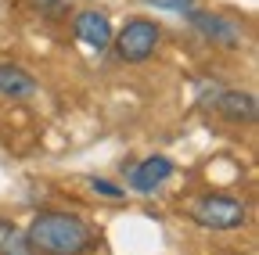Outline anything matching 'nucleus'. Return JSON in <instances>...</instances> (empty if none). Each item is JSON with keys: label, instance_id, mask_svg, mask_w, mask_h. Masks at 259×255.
I'll return each mask as SVG.
<instances>
[{"label": "nucleus", "instance_id": "12", "mask_svg": "<svg viewBox=\"0 0 259 255\" xmlns=\"http://www.w3.org/2000/svg\"><path fill=\"white\" fill-rule=\"evenodd\" d=\"M216 97H220V86H216V83H202V90H198V105H202V108H212Z\"/></svg>", "mask_w": 259, "mask_h": 255}, {"label": "nucleus", "instance_id": "1", "mask_svg": "<svg viewBox=\"0 0 259 255\" xmlns=\"http://www.w3.org/2000/svg\"><path fill=\"white\" fill-rule=\"evenodd\" d=\"M32 251L40 255H90L97 237L87 227V219L72 212H36L25 230Z\"/></svg>", "mask_w": 259, "mask_h": 255}, {"label": "nucleus", "instance_id": "5", "mask_svg": "<svg viewBox=\"0 0 259 255\" xmlns=\"http://www.w3.org/2000/svg\"><path fill=\"white\" fill-rule=\"evenodd\" d=\"M72 33H76V40L79 43H87L90 50H108V43H112V18L105 15V11H94V8H87V11H79L76 18H72Z\"/></svg>", "mask_w": 259, "mask_h": 255}, {"label": "nucleus", "instance_id": "8", "mask_svg": "<svg viewBox=\"0 0 259 255\" xmlns=\"http://www.w3.org/2000/svg\"><path fill=\"white\" fill-rule=\"evenodd\" d=\"M0 93L11 101H29L36 93V79L29 69L15 65V61H0Z\"/></svg>", "mask_w": 259, "mask_h": 255}, {"label": "nucleus", "instance_id": "6", "mask_svg": "<svg viewBox=\"0 0 259 255\" xmlns=\"http://www.w3.org/2000/svg\"><path fill=\"white\" fill-rule=\"evenodd\" d=\"M169 176H173V162L166 155H151V158H144V162H137L130 169V187L137 194H155Z\"/></svg>", "mask_w": 259, "mask_h": 255}, {"label": "nucleus", "instance_id": "13", "mask_svg": "<svg viewBox=\"0 0 259 255\" xmlns=\"http://www.w3.org/2000/svg\"><path fill=\"white\" fill-rule=\"evenodd\" d=\"M40 11H47V15H61L65 11V0H32Z\"/></svg>", "mask_w": 259, "mask_h": 255}, {"label": "nucleus", "instance_id": "9", "mask_svg": "<svg viewBox=\"0 0 259 255\" xmlns=\"http://www.w3.org/2000/svg\"><path fill=\"white\" fill-rule=\"evenodd\" d=\"M0 255H36L25 230H18L11 219H0Z\"/></svg>", "mask_w": 259, "mask_h": 255}, {"label": "nucleus", "instance_id": "4", "mask_svg": "<svg viewBox=\"0 0 259 255\" xmlns=\"http://www.w3.org/2000/svg\"><path fill=\"white\" fill-rule=\"evenodd\" d=\"M187 22L191 29L198 33L202 40H209L212 47H223V50H234L241 43V29L231 22V18H223V15H209V11H187Z\"/></svg>", "mask_w": 259, "mask_h": 255}, {"label": "nucleus", "instance_id": "11", "mask_svg": "<svg viewBox=\"0 0 259 255\" xmlns=\"http://www.w3.org/2000/svg\"><path fill=\"white\" fill-rule=\"evenodd\" d=\"M141 4H148V8H162V11H180V15H187V11L194 8V0H141Z\"/></svg>", "mask_w": 259, "mask_h": 255}, {"label": "nucleus", "instance_id": "2", "mask_svg": "<svg viewBox=\"0 0 259 255\" xmlns=\"http://www.w3.org/2000/svg\"><path fill=\"white\" fill-rule=\"evenodd\" d=\"M245 216H248V209L238 198H227V194H205L191 205V219L205 230H238Z\"/></svg>", "mask_w": 259, "mask_h": 255}, {"label": "nucleus", "instance_id": "3", "mask_svg": "<svg viewBox=\"0 0 259 255\" xmlns=\"http://www.w3.org/2000/svg\"><path fill=\"white\" fill-rule=\"evenodd\" d=\"M158 25L148 18H134L126 22V29L115 36V58L126 61V65H137V61H148L158 47Z\"/></svg>", "mask_w": 259, "mask_h": 255}, {"label": "nucleus", "instance_id": "10", "mask_svg": "<svg viewBox=\"0 0 259 255\" xmlns=\"http://www.w3.org/2000/svg\"><path fill=\"white\" fill-rule=\"evenodd\" d=\"M90 187H94V194H101V198H112V201L126 198V190H122V187H115V183H108V180H97V176H90Z\"/></svg>", "mask_w": 259, "mask_h": 255}, {"label": "nucleus", "instance_id": "7", "mask_svg": "<svg viewBox=\"0 0 259 255\" xmlns=\"http://www.w3.org/2000/svg\"><path fill=\"white\" fill-rule=\"evenodd\" d=\"M212 108H216L227 122H234V126H245V122L255 119V97H252V93H245V90H220V97H216Z\"/></svg>", "mask_w": 259, "mask_h": 255}]
</instances>
